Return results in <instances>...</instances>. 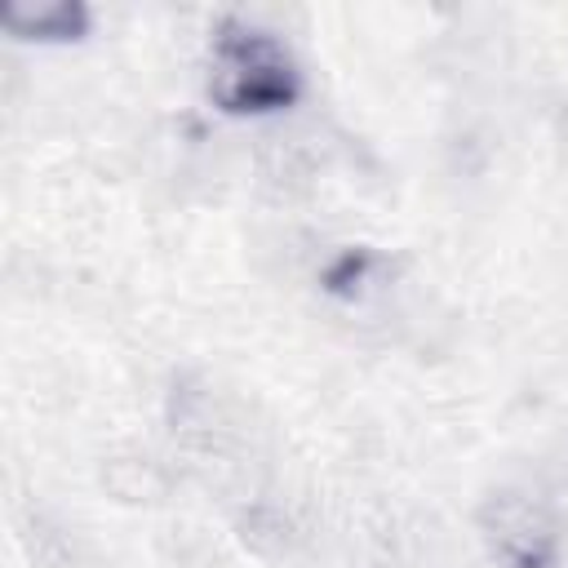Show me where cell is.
I'll return each instance as SVG.
<instances>
[{
	"instance_id": "obj_1",
	"label": "cell",
	"mask_w": 568,
	"mask_h": 568,
	"mask_svg": "<svg viewBox=\"0 0 568 568\" xmlns=\"http://www.w3.org/2000/svg\"><path fill=\"white\" fill-rule=\"evenodd\" d=\"M302 93V71L288 44L248 22L231 18L217 27L209 49V98L231 115H271L293 106Z\"/></svg>"
},
{
	"instance_id": "obj_2",
	"label": "cell",
	"mask_w": 568,
	"mask_h": 568,
	"mask_svg": "<svg viewBox=\"0 0 568 568\" xmlns=\"http://www.w3.org/2000/svg\"><path fill=\"white\" fill-rule=\"evenodd\" d=\"M479 532L501 568H555L564 550L559 506L532 488H497L479 506Z\"/></svg>"
},
{
	"instance_id": "obj_3",
	"label": "cell",
	"mask_w": 568,
	"mask_h": 568,
	"mask_svg": "<svg viewBox=\"0 0 568 568\" xmlns=\"http://www.w3.org/2000/svg\"><path fill=\"white\" fill-rule=\"evenodd\" d=\"M4 22H9V31H18V36L67 40V36H75V31L84 27V9H80V4H36V9L9 4V9H4Z\"/></svg>"
}]
</instances>
